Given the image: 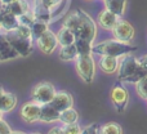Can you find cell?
<instances>
[{
  "mask_svg": "<svg viewBox=\"0 0 147 134\" xmlns=\"http://www.w3.org/2000/svg\"><path fill=\"white\" fill-rule=\"evenodd\" d=\"M147 76V70L142 67L140 59L132 56V53L121 57L117 70V79L121 83L137 84L142 77Z\"/></svg>",
  "mask_w": 147,
  "mask_h": 134,
  "instance_id": "obj_1",
  "label": "cell"
},
{
  "mask_svg": "<svg viewBox=\"0 0 147 134\" xmlns=\"http://www.w3.org/2000/svg\"><path fill=\"white\" fill-rule=\"evenodd\" d=\"M137 51V46L130 45L129 43H123L116 39L112 40H105L101 43L93 44L92 53L97 56H112V57H123L125 54L133 53Z\"/></svg>",
  "mask_w": 147,
  "mask_h": 134,
  "instance_id": "obj_2",
  "label": "cell"
},
{
  "mask_svg": "<svg viewBox=\"0 0 147 134\" xmlns=\"http://www.w3.org/2000/svg\"><path fill=\"white\" fill-rule=\"evenodd\" d=\"M78 10L79 14H80V23H79V27L75 31L76 39L89 41V43H94V40L97 38V23L83 9H78Z\"/></svg>",
  "mask_w": 147,
  "mask_h": 134,
  "instance_id": "obj_3",
  "label": "cell"
},
{
  "mask_svg": "<svg viewBox=\"0 0 147 134\" xmlns=\"http://www.w3.org/2000/svg\"><path fill=\"white\" fill-rule=\"evenodd\" d=\"M75 67L79 77L85 84L93 83L96 76V61L93 58V53L90 54H79L75 59Z\"/></svg>",
  "mask_w": 147,
  "mask_h": 134,
  "instance_id": "obj_4",
  "label": "cell"
},
{
  "mask_svg": "<svg viewBox=\"0 0 147 134\" xmlns=\"http://www.w3.org/2000/svg\"><path fill=\"white\" fill-rule=\"evenodd\" d=\"M57 90L53 84L48 81H41L38 83L31 90V99L40 104H48L53 101Z\"/></svg>",
  "mask_w": 147,
  "mask_h": 134,
  "instance_id": "obj_5",
  "label": "cell"
},
{
  "mask_svg": "<svg viewBox=\"0 0 147 134\" xmlns=\"http://www.w3.org/2000/svg\"><path fill=\"white\" fill-rule=\"evenodd\" d=\"M5 35H7L9 43L12 44V46L14 48V51L17 52L20 57H28L32 53L34 41L35 40L22 38V36L17 35L14 31H12V32H5Z\"/></svg>",
  "mask_w": 147,
  "mask_h": 134,
  "instance_id": "obj_6",
  "label": "cell"
},
{
  "mask_svg": "<svg viewBox=\"0 0 147 134\" xmlns=\"http://www.w3.org/2000/svg\"><path fill=\"white\" fill-rule=\"evenodd\" d=\"M110 98H111L112 104L115 106L116 111L119 114L125 111L128 106V102H129V93L125 89V86L121 84V81L116 83L111 89V93H110Z\"/></svg>",
  "mask_w": 147,
  "mask_h": 134,
  "instance_id": "obj_7",
  "label": "cell"
},
{
  "mask_svg": "<svg viewBox=\"0 0 147 134\" xmlns=\"http://www.w3.org/2000/svg\"><path fill=\"white\" fill-rule=\"evenodd\" d=\"M111 32L114 39L123 41V43H130L134 38V27L132 26V23H129L123 18L117 21V23L111 30Z\"/></svg>",
  "mask_w": 147,
  "mask_h": 134,
  "instance_id": "obj_8",
  "label": "cell"
},
{
  "mask_svg": "<svg viewBox=\"0 0 147 134\" xmlns=\"http://www.w3.org/2000/svg\"><path fill=\"white\" fill-rule=\"evenodd\" d=\"M35 44L39 48V51H40L41 53L47 54V56L52 54L57 49V46L59 45L57 34H54L52 30H48L45 34H43L40 38L36 39Z\"/></svg>",
  "mask_w": 147,
  "mask_h": 134,
  "instance_id": "obj_9",
  "label": "cell"
},
{
  "mask_svg": "<svg viewBox=\"0 0 147 134\" xmlns=\"http://www.w3.org/2000/svg\"><path fill=\"white\" fill-rule=\"evenodd\" d=\"M40 112H41V104L35 101H31L21 107L20 115L25 123L32 124V123H36L40 120Z\"/></svg>",
  "mask_w": 147,
  "mask_h": 134,
  "instance_id": "obj_10",
  "label": "cell"
},
{
  "mask_svg": "<svg viewBox=\"0 0 147 134\" xmlns=\"http://www.w3.org/2000/svg\"><path fill=\"white\" fill-rule=\"evenodd\" d=\"M51 104L53 107H56V108L61 112V111H65V110H67V108H71L74 106V98L69 92L59 90L56 93V96H54L53 101L51 102Z\"/></svg>",
  "mask_w": 147,
  "mask_h": 134,
  "instance_id": "obj_11",
  "label": "cell"
},
{
  "mask_svg": "<svg viewBox=\"0 0 147 134\" xmlns=\"http://www.w3.org/2000/svg\"><path fill=\"white\" fill-rule=\"evenodd\" d=\"M0 25H1V30L4 32H12L20 26V21H18L17 15L10 13L7 8H4L3 12L0 13Z\"/></svg>",
  "mask_w": 147,
  "mask_h": 134,
  "instance_id": "obj_12",
  "label": "cell"
},
{
  "mask_svg": "<svg viewBox=\"0 0 147 134\" xmlns=\"http://www.w3.org/2000/svg\"><path fill=\"white\" fill-rule=\"evenodd\" d=\"M120 18L121 17H119V15H116L115 13L110 12L109 9L105 8V9L101 10V12L98 13V15H97V22H98V25L101 26L102 28L111 31Z\"/></svg>",
  "mask_w": 147,
  "mask_h": 134,
  "instance_id": "obj_13",
  "label": "cell"
},
{
  "mask_svg": "<svg viewBox=\"0 0 147 134\" xmlns=\"http://www.w3.org/2000/svg\"><path fill=\"white\" fill-rule=\"evenodd\" d=\"M17 57H20V56H18V53L14 51L12 44L9 43L5 32L0 34V62L14 59V58H17Z\"/></svg>",
  "mask_w": 147,
  "mask_h": 134,
  "instance_id": "obj_14",
  "label": "cell"
},
{
  "mask_svg": "<svg viewBox=\"0 0 147 134\" xmlns=\"http://www.w3.org/2000/svg\"><path fill=\"white\" fill-rule=\"evenodd\" d=\"M59 115L61 112L53 107L51 103L41 104V112H40V120L39 121L45 123V124H52V123L59 121Z\"/></svg>",
  "mask_w": 147,
  "mask_h": 134,
  "instance_id": "obj_15",
  "label": "cell"
},
{
  "mask_svg": "<svg viewBox=\"0 0 147 134\" xmlns=\"http://www.w3.org/2000/svg\"><path fill=\"white\" fill-rule=\"evenodd\" d=\"M119 63H120L119 57L102 56L98 62V66L101 68L102 72L111 75V73H114V72H117V70H119Z\"/></svg>",
  "mask_w": 147,
  "mask_h": 134,
  "instance_id": "obj_16",
  "label": "cell"
},
{
  "mask_svg": "<svg viewBox=\"0 0 147 134\" xmlns=\"http://www.w3.org/2000/svg\"><path fill=\"white\" fill-rule=\"evenodd\" d=\"M57 38H58L59 46L71 45V44H75L76 41L75 32L72 30H70L69 27H65V26H62V28L57 32Z\"/></svg>",
  "mask_w": 147,
  "mask_h": 134,
  "instance_id": "obj_17",
  "label": "cell"
},
{
  "mask_svg": "<svg viewBox=\"0 0 147 134\" xmlns=\"http://www.w3.org/2000/svg\"><path fill=\"white\" fill-rule=\"evenodd\" d=\"M17 106V97L16 94L10 93V92H5L4 96L0 99V110H1L4 114L10 112L16 108Z\"/></svg>",
  "mask_w": 147,
  "mask_h": 134,
  "instance_id": "obj_18",
  "label": "cell"
},
{
  "mask_svg": "<svg viewBox=\"0 0 147 134\" xmlns=\"http://www.w3.org/2000/svg\"><path fill=\"white\" fill-rule=\"evenodd\" d=\"M5 8H7L10 13H13L14 15L20 17L21 14L31 10V4L27 1V0H16V1H13L12 4L7 5Z\"/></svg>",
  "mask_w": 147,
  "mask_h": 134,
  "instance_id": "obj_19",
  "label": "cell"
},
{
  "mask_svg": "<svg viewBox=\"0 0 147 134\" xmlns=\"http://www.w3.org/2000/svg\"><path fill=\"white\" fill-rule=\"evenodd\" d=\"M79 56V52L78 48H76L75 44H71V45H66V46H61L59 49V53L58 57L61 61L63 62H72L78 58Z\"/></svg>",
  "mask_w": 147,
  "mask_h": 134,
  "instance_id": "obj_20",
  "label": "cell"
},
{
  "mask_svg": "<svg viewBox=\"0 0 147 134\" xmlns=\"http://www.w3.org/2000/svg\"><path fill=\"white\" fill-rule=\"evenodd\" d=\"M105 8L109 9L110 12L115 13L119 17H121L125 13L127 0H105Z\"/></svg>",
  "mask_w": 147,
  "mask_h": 134,
  "instance_id": "obj_21",
  "label": "cell"
},
{
  "mask_svg": "<svg viewBox=\"0 0 147 134\" xmlns=\"http://www.w3.org/2000/svg\"><path fill=\"white\" fill-rule=\"evenodd\" d=\"M79 121V114L76 110L67 108L65 111H61V115H59V123L62 125H70V124H76Z\"/></svg>",
  "mask_w": 147,
  "mask_h": 134,
  "instance_id": "obj_22",
  "label": "cell"
},
{
  "mask_svg": "<svg viewBox=\"0 0 147 134\" xmlns=\"http://www.w3.org/2000/svg\"><path fill=\"white\" fill-rule=\"evenodd\" d=\"M48 23L47 21H41V20H35V22L32 23L31 26V31H32V35H34V39H38L40 38L43 34H45L47 31L49 30L48 27Z\"/></svg>",
  "mask_w": 147,
  "mask_h": 134,
  "instance_id": "obj_23",
  "label": "cell"
},
{
  "mask_svg": "<svg viewBox=\"0 0 147 134\" xmlns=\"http://www.w3.org/2000/svg\"><path fill=\"white\" fill-rule=\"evenodd\" d=\"M79 23H80V14H79V10H74L72 13H70L63 21V26L65 27H69L70 30H72L74 32L76 31V28L79 27Z\"/></svg>",
  "mask_w": 147,
  "mask_h": 134,
  "instance_id": "obj_24",
  "label": "cell"
},
{
  "mask_svg": "<svg viewBox=\"0 0 147 134\" xmlns=\"http://www.w3.org/2000/svg\"><path fill=\"white\" fill-rule=\"evenodd\" d=\"M99 134H123V129L117 123H106L99 128Z\"/></svg>",
  "mask_w": 147,
  "mask_h": 134,
  "instance_id": "obj_25",
  "label": "cell"
},
{
  "mask_svg": "<svg viewBox=\"0 0 147 134\" xmlns=\"http://www.w3.org/2000/svg\"><path fill=\"white\" fill-rule=\"evenodd\" d=\"M75 45L78 48L79 54H90L92 53V48H93V43H89L85 40H80V39H76Z\"/></svg>",
  "mask_w": 147,
  "mask_h": 134,
  "instance_id": "obj_26",
  "label": "cell"
},
{
  "mask_svg": "<svg viewBox=\"0 0 147 134\" xmlns=\"http://www.w3.org/2000/svg\"><path fill=\"white\" fill-rule=\"evenodd\" d=\"M35 15H34L32 10H28V12L23 13V14H21L20 17H18V21H20V25H23V26H28V27H31L32 26V23L35 22Z\"/></svg>",
  "mask_w": 147,
  "mask_h": 134,
  "instance_id": "obj_27",
  "label": "cell"
},
{
  "mask_svg": "<svg viewBox=\"0 0 147 134\" xmlns=\"http://www.w3.org/2000/svg\"><path fill=\"white\" fill-rule=\"evenodd\" d=\"M136 90H137V94L141 98L147 99V76L142 77L136 84Z\"/></svg>",
  "mask_w": 147,
  "mask_h": 134,
  "instance_id": "obj_28",
  "label": "cell"
},
{
  "mask_svg": "<svg viewBox=\"0 0 147 134\" xmlns=\"http://www.w3.org/2000/svg\"><path fill=\"white\" fill-rule=\"evenodd\" d=\"M39 3H40L44 8H47V9L51 10L52 13H54L59 7H61L63 0H39Z\"/></svg>",
  "mask_w": 147,
  "mask_h": 134,
  "instance_id": "obj_29",
  "label": "cell"
},
{
  "mask_svg": "<svg viewBox=\"0 0 147 134\" xmlns=\"http://www.w3.org/2000/svg\"><path fill=\"white\" fill-rule=\"evenodd\" d=\"M65 134H81L83 133V128L76 123V124H70V125H63Z\"/></svg>",
  "mask_w": 147,
  "mask_h": 134,
  "instance_id": "obj_30",
  "label": "cell"
},
{
  "mask_svg": "<svg viewBox=\"0 0 147 134\" xmlns=\"http://www.w3.org/2000/svg\"><path fill=\"white\" fill-rule=\"evenodd\" d=\"M99 125L97 123H93L90 125H86L85 128H83V133L81 134H99Z\"/></svg>",
  "mask_w": 147,
  "mask_h": 134,
  "instance_id": "obj_31",
  "label": "cell"
},
{
  "mask_svg": "<svg viewBox=\"0 0 147 134\" xmlns=\"http://www.w3.org/2000/svg\"><path fill=\"white\" fill-rule=\"evenodd\" d=\"M13 130L12 128L9 127V124H8L7 121H4V120H0V134H12Z\"/></svg>",
  "mask_w": 147,
  "mask_h": 134,
  "instance_id": "obj_32",
  "label": "cell"
},
{
  "mask_svg": "<svg viewBox=\"0 0 147 134\" xmlns=\"http://www.w3.org/2000/svg\"><path fill=\"white\" fill-rule=\"evenodd\" d=\"M48 134H65L63 127H53L51 130L48 132Z\"/></svg>",
  "mask_w": 147,
  "mask_h": 134,
  "instance_id": "obj_33",
  "label": "cell"
},
{
  "mask_svg": "<svg viewBox=\"0 0 147 134\" xmlns=\"http://www.w3.org/2000/svg\"><path fill=\"white\" fill-rule=\"evenodd\" d=\"M140 62H141V65H142V67L145 68V70H147V56L142 57V58L140 59Z\"/></svg>",
  "mask_w": 147,
  "mask_h": 134,
  "instance_id": "obj_34",
  "label": "cell"
},
{
  "mask_svg": "<svg viewBox=\"0 0 147 134\" xmlns=\"http://www.w3.org/2000/svg\"><path fill=\"white\" fill-rule=\"evenodd\" d=\"M13 1H16V0H1V3H3V4H4V7H7V5L12 4Z\"/></svg>",
  "mask_w": 147,
  "mask_h": 134,
  "instance_id": "obj_35",
  "label": "cell"
},
{
  "mask_svg": "<svg viewBox=\"0 0 147 134\" xmlns=\"http://www.w3.org/2000/svg\"><path fill=\"white\" fill-rule=\"evenodd\" d=\"M4 93H5V90L1 88V86H0V99H1V97L4 96Z\"/></svg>",
  "mask_w": 147,
  "mask_h": 134,
  "instance_id": "obj_36",
  "label": "cell"
},
{
  "mask_svg": "<svg viewBox=\"0 0 147 134\" xmlns=\"http://www.w3.org/2000/svg\"><path fill=\"white\" fill-rule=\"evenodd\" d=\"M4 4H3V3H1V0H0V13H1L3 12V9H4Z\"/></svg>",
  "mask_w": 147,
  "mask_h": 134,
  "instance_id": "obj_37",
  "label": "cell"
},
{
  "mask_svg": "<svg viewBox=\"0 0 147 134\" xmlns=\"http://www.w3.org/2000/svg\"><path fill=\"white\" fill-rule=\"evenodd\" d=\"M12 134H26V133H23V132H13Z\"/></svg>",
  "mask_w": 147,
  "mask_h": 134,
  "instance_id": "obj_38",
  "label": "cell"
},
{
  "mask_svg": "<svg viewBox=\"0 0 147 134\" xmlns=\"http://www.w3.org/2000/svg\"><path fill=\"white\" fill-rule=\"evenodd\" d=\"M3 114H4V112H3V111H1V110H0V120H1V119H3Z\"/></svg>",
  "mask_w": 147,
  "mask_h": 134,
  "instance_id": "obj_39",
  "label": "cell"
},
{
  "mask_svg": "<svg viewBox=\"0 0 147 134\" xmlns=\"http://www.w3.org/2000/svg\"><path fill=\"white\" fill-rule=\"evenodd\" d=\"M32 134H41V133H32Z\"/></svg>",
  "mask_w": 147,
  "mask_h": 134,
  "instance_id": "obj_40",
  "label": "cell"
},
{
  "mask_svg": "<svg viewBox=\"0 0 147 134\" xmlns=\"http://www.w3.org/2000/svg\"><path fill=\"white\" fill-rule=\"evenodd\" d=\"M0 31H1V25H0Z\"/></svg>",
  "mask_w": 147,
  "mask_h": 134,
  "instance_id": "obj_41",
  "label": "cell"
},
{
  "mask_svg": "<svg viewBox=\"0 0 147 134\" xmlns=\"http://www.w3.org/2000/svg\"><path fill=\"white\" fill-rule=\"evenodd\" d=\"M103 1H105V0H103Z\"/></svg>",
  "mask_w": 147,
  "mask_h": 134,
  "instance_id": "obj_42",
  "label": "cell"
}]
</instances>
